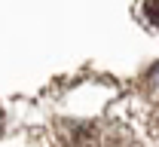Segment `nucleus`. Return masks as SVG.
<instances>
[{
    "mask_svg": "<svg viewBox=\"0 0 159 147\" xmlns=\"http://www.w3.org/2000/svg\"><path fill=\"white\" fill-rule=\"evenodd\" d=\"M150 132H153V138L159 141V110L153 113V117H150Z\"/></svg>",
    "mask_w": 159,
    "mask_h": 147,
    "instance_id": "2",
    "label": "nucleus"
},
{
    "mask_svg": "<svg viewBox=\"0 0 159 147\" xmlns=\"http://www.w3.org/2000/svg\"><path fill=\"white\" fill-rule=\"evenodd\" d=\"M150 83H156V86H159V64L150 71Z\"/></svg>",
    "mask_w": 159,
    "mask_h": 147,
    "instance_id": "3",
    "label": "nucleus"
},
{
    "mask_svg": "<svg viewBox=\"0 0 159 147\" xmlns=\"http://www.w3.org/2000/svg\"><path fill=\"white\" fill-rule=\"evenodd\" d=\"M144 16L150 25H159V0H144Z\"/></svg>",
    "mask_w": 159,
    "mask_h": 147,
    "instance_id": "1",
    "label": "nucleus"
}]
</instances>
